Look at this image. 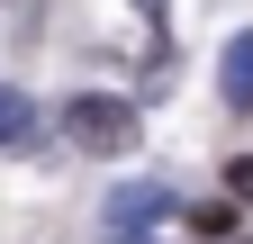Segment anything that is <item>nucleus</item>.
Returning a JSON list of instances; mask_svg holds the SVG:
<instances>
[{"label":"nucleus","instance_id":"f257e3e1","mask_svg":"<svg viewBox=\"0 0 253 244\" xmlns=\"http://www.w3.org/2000/svg\"><path fill=\"white\" fill-rule=\"evenodd\" d=\"M63 136H73L82 154H126V145H136V109L109 100V90H73V100H63Z\"/></svg>","mask_w":253,"mask_h":244},{"label":"nucleus","instance_id":"f03ea898","mask_svg":"<svg viewBox=\"0 0 253 244\" xmlns=\"http://www.w3.org/2000/svg\"><path fill=\"white\" fill-rule=\"evenodd\" d=\"M163 208H172V190H163V181H136V190H118V199H109V235H118V244H126V235H145Z\"/></svg>","mask_w":253,"mask_h":244},{"label":"nucleus","instance_id":"7ed1b4c3","mask_svg":"<svg viewBox=\"0 0 253 244\" xmlns=\"http://www.w3.org/2000/svg\"><path fill=\"white\" fill-rule=\"evenodd\" d=\"M217 90H226V109H253V37H235L217 54Z\"/></svg>","mask_w":253,"mask_h":244},{"label":"nucleus","instance_id":"20e7f679","mask_svg":"<svg viewBox=\"0 0 253 244\" xmlns=\"http://www.w3.org/2000/svg\"><path fill=\"white\" fill-rule=\"evenodd\" d=\"M27 136H37V109H27V90L0 81V145H27Z\"/></svg>","mask_w":253,"mask_h":244},{"label":"nucleus","instance_id":"39448f33","mask_svg":"<svg viewBox=\"0 0 253 244\" xmlns=\"http://www.w3.org/2000/svg\"><path fill=\"white\" fill-rule=\"evenodd\" d=\"M190 226H199V235H226V226H235V199H199V208H190Z\"/></svg>","mask_w":253,"mask_h":244},{"label":"nucleus","instance_id":"423d86ee","mask_svg":"<svg viewBox=\"0 0 253 244\" xmlns=\"http://www.w3.org/2000/svg\"><path fill=\"white\" fill-rule=\"evenodd\" d=\"M226 181H235V199H253V154H235V163H226Z\"/></svg>","mask_w":253,"mask_h":244},{"label":"nucleus","instance_id":"0eeeda50","mask_svg":"<svg viewBox=\"0 0 253 244\" xmlns=\"http://www.w3.org/2000/svg\"><path fill=\"white\" fill-rule=\"evenodd\" d=\"M136 9H145V27H163V18H172V0H136Z\"/></svg>","mask_w":253,"mask_h":244}]
</instances>
